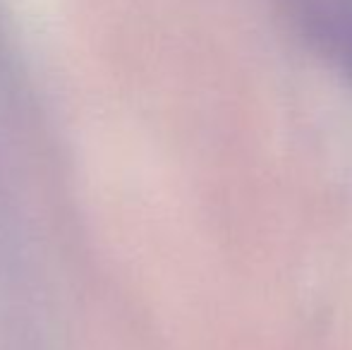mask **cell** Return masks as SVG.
Here are the masks:
<instances>
[{
	"label": "cell",
	"mask_w": 352,
	"mask_h": 350,
	"mask_svg": "<svg viewBox=\"0 0 352 350\" xmlns=\"http://www.w3.org/2000/svg\"><path fill=\"white\" fill-rule=\"evenodd\" d=\"M336 48H338V53L345 61V65L352 70V8L343 14V19L338 22V29H336Z\"/></svg>",
	"instance_id": "obj_1"
}]
</instances>
